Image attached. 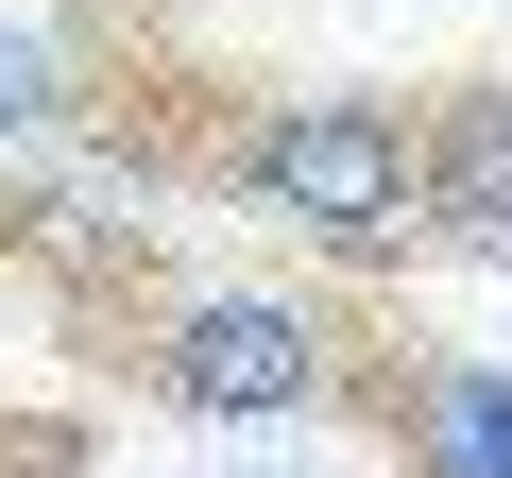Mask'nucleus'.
I'll use <instances>...</instances> for the list:
<instances>
[{
    "instance_id": "nucleus-5",
    "label": "nucleus",
    "mask_w": 512,
    "mask_h": 478,
    "mask_svg": "<svg viewBox=\"0 0 512 478\" xmlns=\"http://www.w3.org/2000/svg\"><path fill=\"white\" fill-rule=\"evenodd\" d=\"M52 103V35H18V18H0V120H35Z\"/></svg>"
},
{
    "instance_id": "nucleus-2",
    "label": "nucleus",
    "mask_w": 512,
    "mask_h": 478,
    "mask_svg": "<svg viewBox=\"0 0 512 478\" xmlns=\"http://www.w3.org/2000/svg\"><path fill=\"white\" fill-rule=\"evenodd\" d=\"M171 393H188V410H308V393H325V342H308V308L222 291V308L171 325Z\"/></svg>"
},
{
    "instance_id": "nucleus-4",
    "label": "nucleus",
    "mask_w": 512,
    "mask_h": 478,
    "mask_svg": "<svg viewBox=\"0 0 512 478\" xmlns=\"http://www.w3.org/2000/svg\"><path fill=\"white\" fill-rule=\"evenodd\" d=\"M444 461H461V478H512V393H495V376L444 393Z\"/></svg>"
},
{
    "instance_id": "nucleus-3",
    "label": "nucleus",
    "mask_w": 512,
    "mask_h": 478,
    "mask_svg": "<svg viewBox=\"0 0 512 478\" xmlns=\"http://www.w3.org/2000/svg\"><path fill=\"white\" fill-rule=\"evenodd\" d=\"M427 222L461 257H512V86H461L427 120Z\"/></svg>"
},
{
    "instance_id": "nucleus-1",
    "label": "nucleus",
    "mask_w": 512,
    "mask_h": 478,
    "mask_svg": "<svg viewBox=\"0 0 512 478\" xmlns=\"http://www.w3.org/2000/svg\"><path fill=\"white\" fill-rule=\"evenodd\" d=\"M410 188H427V154H410V120L359 103V86H325V103H291L274 137H256V205L308 222V239H342V257L410 239Z\"/></svg>"
}]
</instances>
